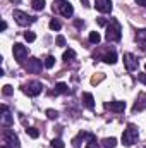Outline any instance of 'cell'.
Segmentation results:
<instances>
[{
    "instance_id": "obj_1",
    "label": "cell",
    "mask_w": 146,
    "mask_h": 148,
    "mask_svg": "<svg viewBox=\"0 0 146 148\" xmlns=\"http://www.w3.org/2000/svg\"><path fill=\"white\" fill-rule=\"evenodd\" d=\"M122 36V28L119 24V21L110 19L108 26H107V33H105V40L107 41H119Z\"/></svg>"
},
{
    "instance_id": "obj_2",
    "label": "cell",
    "mask_w": 146,
    "mask_h": 148,
    "mask_svg": "<svg viewBox=\"0 0 146 148\" xmlns=\"http://www.w3.org/2000/svg\"><path fill=\"white\" fill-rule=\"evenodd\" d=\"M138 136H139L138 127H136L134 124H127V127H126L124 133H122V143H124L126 147H131V145H134V143L138 141Z\"/></svg>"
},
{
    "instance_id": "obj_3",
    "label": "cell",
    "mask_w": 146,
    "mask_h": 148,
    "mask_svg": "<svg viewBox=\"0 0 146 148\" xmlns=\"http://www.w3.org/2000/svg\"><path fill=\"white\" fill-rule=\"evenodd\" d=\"M53 10H57L60 16H64V17H71L74 14V7L69 3V2H65V0H57V3L53 5Z\"/></svg>"
},
{
    "instance_id": "obj_4",
    "label": "cell",
    "mask_w": 146,
    "mask_h": 148,
    "mask_svg": "<svg viewBox=\"0 0 146 148\" xmlns=\"http://www.w3.org/2000/svg\"><path fill=\"white\" fill-rule=\"evenodd\" d=\"M14 19H16V23L19 24V26H29V24H33L35 21H36V17H31V16H28L26 12H23V10H14Z\"/></svg>"
},
{
    "instance_id": "obj_5",
    "label": "cell",
    "mask_w": 146,
    "mask_h": 148,
    "mask_svg": "<svg viewBox=\"0 0 146 148\" xmlns=\"http://www.w3.org/2000/svg\"><path fill=\"white\" fill-rule=\"evenodd\" d=\"M43 90V84L40 81H29L26 86H23V91L28 95V97H38Z\"/></svg>"
},
{
    "instance_id": "obj_6",
    "label": "cell",
    "mask_w": 146,
    "mask_h": 148,
    "mask_svg": "<svg viewBox=\"0 0 146 148\" xmlns=\"http://www.w3.org/2000/svg\"><path fill=\"white\" fill-rule=\"evenodd\" d=\"M41 66H45V64H41V60L36 57H29L28 62H24V69L31 74H38L41 71Z\"/></svg>"
},
{
    "instance_id": "obj_7",
    "label": "cell",
    "mask_w": 146,
    "mask_h": 148,
    "mask_svg": "<svg viewBox=\"0 0 146 148\" xmlns=\"http://www.w3.org/2000/svg\"><path fill=\"white\" fill-rule=\"evenodd\" d=\"M12 53H14V59H16L19 64H23L24 59L28 57V47H24V45H21V43H16L14 48H12Z\"/></svg>"
},
{
    "instance_id": "obj_8",
    "label": "cell",
    "mask_w": 146,
    "mask_h": 148,
    "mask_svg": "<svg viewBox=\"0 0 146 148\" xmlns=\"http://www.w3.org/2000/svg\"><path fill=\"white\" fill-rule=\"evenodd\" d=\"M2 140H3V143H5V145H9V147L19 148V138H17V134H16L14 131H3Z\"/></svg>"
},
{
    "instance_id": "obj_9",
    "label": "cell",
    "mask_w": 146,
    "mask_h": 148,
    "mask_svg": "<svg viewBox=\"0 0 146 148\" xmlns=\"http://www.w3.org/2000/svg\"><path fill=\"white\" fill-rule=\"evenodd\" d=\"M124 64H126V69H127L129 73L136 71V69H138V66H139L138 59H136L132 53H124Z\"/></svg>"
},
{
    "instance_id": "obj_10",
    "label": "cell",
    "mask_w": 146,
    "mask_h": 148,
    "mask_svg": "<svg viewBox=\"0 0 146 148\" xmlns=\"http://www.w3.org/2000/svg\"><path fill=\"white\" fill-rule=\"evenodd\" d=\"M12 115H10V112L7 109V105H2V126H5V127H10L12 126Z\"/></svg>"
},
{
    "instance_id": "obj_11",
    "label": "cell",
    "mask_w": 146,
    "mask_h": 148,
    "mask_svg": "<svg viewBox=\"0 0 146 148\" xmlns=\"http://www.w3.org/2000/svg\"><path fill=\"white\" fill-rule=\"evenodd\" d=\"M102 14H108L112 12V2L110 0H96V5H95Z\"/></svg>"
},
{
    "instance_id": "obj_12",
    "label": "cell",
    "mask_w": 146,
    "mask_h": 148,
    "mask_svg": "<svg viewBox=\"0 0 146 148\" xmlns=\"http://www.w3.org/2000/svg\"><path fill=\"white\" fill-rule=\"evenodd\" d=\"M105 107L110 109L112 112H124L126 110V102H110Z\"/></svg>"
},
{
    "instance_id": "obj_13",
    "label": "cell",
    "mask_w": 146,
    "mask_h": 148,
    "mask_svg": "<svg viewBox=\"0 0 146 148\" xmlns=\"http://www.w3.org/2000/svg\"><path fill=\"white\" fill-rule=\"evenodd\" d=\"M146 109V95L145 93H141L139 95V98H138V102L134 103V107H132V110L134 112H141Z\"/></svg>"
},
{
    "instance_id": "obj_14",
    "label": "cell",
    "mask_w": 146,
    "mask_h": 148,
    "mask_svg": "<svg viewBox=\"0 0 146 148\" xmlns=\"http://www.w3.org/2000/svg\"><path fill=\"white\" fill-rule=\"evenodd\" d=\"M136 41L141 45V50L146 52V29H139L136 33Z\"/></svg>"
},
{
    "instance_id": "obj_15",
    "label": "cell",
    "mask_w": 146,
    "mask_h": 148,
    "mask_svg": "<svg viewBox=\"0 0 146 148\" xmlns=\"http://www.w3.org/2000/svg\"><path fill=\"white\" fill-rule=\"evenodd\" d=\"M83 103H84L89 110H93V109H95V98H93V95H91V93H83Z\"/></svg>"
},
{
    "instance_id": "obj_16",
    "label": "cell",
    "mask_w": 146,
    "mask_h": 148,
    "mask_svg": "<svg viewBox=\"0 0 146 148\" xmlns=\"http://www.w3.org/2000/svg\"><path fill=\"white\" fill-rule=\"evenodd\" d=\"M67 91H69V86L65 83H57L55 90H53V95H62V93H67Z\"/></svg>"
},
{
    "instance_id": "obj_17",
    "label": "cell",
    "mask_w": 146,
    "mask_h": 148,
    "mask_svg": "<svg viewBox=\"0 0 146 148\" xmlns=\"http://www.w3.org/2000/svg\"><path fill=\"white\" fill-rule=\"evenodd\" d=\"M103 62H105V64H115V62H117V53H115V52L105 53V55H103Z\"/></svg>"
},
{
    "instance_id": "obj_18",
    "label": "cell",
    "mask_w": 146,
    "mask_h": 148,
    "mask_svg": "<svg viewBox=\"0 0 146 148\" xmlns=\"http://www.w3.org/2000/svg\"><path fill=\"white\" fill-rule=\"evenodd\" d=\"M86 136H88V133H83V131H81V133H79V134L72 140V145L76 148H81V141H84V138H86Z\"/></svg>"
},
{
    "instance_id": "obj_19",
    "label": "cell",
    "mask_w": 146,
    "mask_h": 148,
    "mask_svg": "<svg viewBox=\"0 0 146 148\" xmlns=\"http://www.w3.org/2000/svg\"><path fill=\"white\" fill-rule=\"evenodd\" d=\"M84 148H100L98 147V143H96V138H95L91 133H88V143H86V147Z\"/></svg>"
},
{
    "instance_id": "obj_20",
    "label": "cell",
    "mask_w": 146,
    "mask_h": 148,
    "mask_svg": "<svg viewBox=\"0 0 146 148\" xmlns=\"http://www.w3.org/2000/svg\"><path fill=\"white\" fill-rule=\"evenodd\" d=\"M62 59H64L65 62H69V60H72V59H76V52H74L72 48H69V50H65V52H64V55H62Z\"/></svg>"
},
{
    "instance_id": "obj_21",
    "label": "cell",
    "mask_w": 146,
    "mask_h": 148,
    "mask_svg": "<svg viewBox=\"0 0 146 148\" xmlns=\"http://www.w3.org/2000/svg\"><path fill=\"white\" fill-rule=\"evenodd\" d=\"M31 7L35 10H43L45 9V0H31Z\"/></svg>"
},
{
    "instance_id": "obj_22",
    "label": "cell",
    "mask_w": 146,
    "mask_h": 148,
    "mask_svg": "<svg viewBox=\"0 0 146 148\" xmlns=\"http://www.w3.org/2000/svg\"><path fill=\"white\" fill-rule=\"evenodd\" d=\"M43 64H45V67H46V69H52V67L55 66V57H53V55H48V57L45 59V62H43Z\"/></svg>"
},
{
    "instance_id": "obj_23",
    "label": "cell",
    "mask_w": 146,
    "mask_h": 148,
    "mask_svg": "<svg viewBox=\"0 0 146 148\" xmlns=\"http://www.w3.org/2000/svg\"><path fill=\"white\" fill-rule=\"evenodd\" d=\"M89 41H91V43H95V45H98V43L102 41V36H100L96 31H91V33H89Z\"/></svg>"
},
{
    "instance_id": "obj_24",
    "label": "cell",
    "mask_w": 146,
    "mask_h": 148,
    "mask_svg": "<svg viewBox=\"0 0 146 148\" xmlns=\"http://www.w3.org/2000/svg\"><path fill=\"white\" fill-rule=\"evenodd\" d=\"M115 145H117V140L115 138H105L103 140V147L105 148H113Z\"/></svg>"
},
{
    "instance_id": "obj_25",
    "label": "cell",
    "mask_w": 146,
    "mask_h": 148,
    "mask_svg": "<svg viewBox=\"0 0 146 148\" xmlns=\"http://www.w3.org/2000/svg\"><path fill=\"white\" fill-rule=\"evenodd\" d=\"M52 148H65V143L60 138H55V140H52Z\"/></svg>"
},
{
    "instance_id": "obj_26",
    "label": "cell",
    "mask_w": 146,
    "mask_h": 148,
    "mask_svg": "<svg viewBox=\"0 0 146 148\" xmlns=\"http://www.w3.org/2000/svg\"><path fill=\"white\" fill-rule=\"evenodd\" d=\"M60 28H62V24H60L57 19H52V21H50V29H53V31H59Z\"/></svg>"
},
{
    "instance_id": "obj_27",
    "label": "cell",
    "mask_w": 146,
    "mask_h": 148,
    "mask_svg": "<svg viewBox=\"0 0 146 148\" xmlns=\"http://www.w3.org/2000/svg\"><path fill=\"white\" fill-rule=\"evenodd\" d=\"M24 40H26L28 43H31V41L36 40V35H35L33 31H26V33H24Z\"/></svg>"
},
{
    "instance_id": "obj_28",
    "label": "cell",
    "mask_w": 146,
    "mask_h": 148,
    "mask_svg": "<svg viewBox=\"0 0 146 148\" xmlns=\"http://www.w3.org/2000/svg\"><path fill=\"white\" fill-rule=\"evenodd\" d=\"M26 133H28L31 138H38V136H40V131H38L36 127H28V129H26Z\"/></svg>"
},
{
    "instance_id": "obj_29",
    "label": "cell",
    "mask_w": 146,
    "mask_h": 148,
    "mask_svg": "<svg viewBox=\"0 0 146 148\" xmlns=\"http://www.w3.org/2000/svg\"><path fill=\"white\" fill-rule=\"evenodd\" d=\"M2 93H3L5 97H10V95L14 93V90H12V86H10V84H5V86L2 88Z\"/></svg>"
},
{
    "instance_id": "obj_30",
    "label": "cell",
    "mask_w": 146,
    "mask_h": 148,
    "mask_svg": "<svg viewBox=\"0 0 146 148\" xmlns=\"http://www.w3.org/2000/svg\"><path fill=\"white\" fill-rule=\"evenodd\" d=\"M46 117H48V119H57V117H59V112L53 110V109H48V110H46Z\"/></svg>"
},
{
    "instance_id": "obj_31",
    "label": "cell",
    "mask_w": 146,
    "mask_h": 148,
    "mask_svg": "<svg viewBox=\"0 0 146 148\" xmlns=\"http://www.w3.org/2000/svg\"><path fill=\"white\" fill-rule=\"evenodd\" d=\"M57 45H59V47H65V38L62 36V35L57 36Z\"/></svg>"
},
{
    "instance_id": "obj_32",
    "label": "cell",
    "mask_w": 146,
    "mask_h": 148,
    "mask_svg": "<svg viewBox=\"0 0 146 148\" xmlns=\"http://www.w3.org/2000/svg\"><path fill=\"white\" fill-rule=\"evenodd\" d=\"M96 23H98L100 26H108V21H107L105 17H98V19H96Z\"/></svg>"
},
{
    "instance_id": "obj_33",
    "label": "cell",
    "mask_w": 146,
    "mask_h": 148,
    "mask_svg": "<svg viewBox=\"0 0 146 148\" xmlns=\"http://www.w3.org/2000/svg\"><path fill=\"white\" fill-rule=\"evenodd\" d=\"M138 79L143 83V84H146V73H141V74H138Z\"/></svg>"
},
{
    "instance_id": "obj_34",
    "label": "cell",
    "mask_w": 146,
    "mask_h": 148,
    "mask_svg": "<svg viewBox=\"0 0 146 148\" xmlns=\"http://www.w3.org/2000/svg\"><path fill=\"white\" fill-rule=\"evenodd\" d=\"M0 29H2V31H5V29H7V23H5V21H2V24H0Z\"/></svg>"
},
{
    "instance_id": "obj_35",
    "label": "cell",
    "mask_w": 146,
    "mask_h": 148,
    "mask_svg": "<svg viewBox=\"0 0 146 148\" xmlns=\"http://www.w3.org/2000/svg\"><path fill=\"white\" fill-rule=\"evenodd\" d=\"M138 2V5H141V7H146V0H136Z\"/></svg>"
},
{
    "instance_id": "obj_36",
    "label": "cell",
    "mask_w": 146,
    "mask_h": 148,
    "mask_svg": "<svg viewBox=\"0 0 146 148\" xmlns=\"http://www.w3.org/2000/svg\"><path fill=\"white\" fill-rule=\"evenodd\" d=\"M83 26H84L83 21H76V28H83Z\"/></svg>"
},
{
    "instance_id": "obj_37",
    "label": "cell",
    "mask_w": 146,
    "mask_h": 148,
    "mask_svg": "<svg viewBox=\"0 0 146 148\" xmlns=\"http://www.w3.org/2000/svg\"><path fill=\"white\" fill-rule=\"evenodd\" d=\"M81 3H83L84 7H89V0H81Z\"/></svg>"
},
{
    "instance_id": "obj_38",
    "label": "cell",
    "mask_w": 146,
    "mask_h": 148,
    "mask_svg": "<svg viewBox=\"0 0 146 148\" xmlns=\"http://www.w3.org/2000/svg\"><path fill=\"white\" fill-rule=\"evenodd\" d=\"M10 2H16V3H19V2H21V0H10Z\"/></svg>"
},
{
    "instance_id": "obj_39",
    "label": "cell",
    "mask_w": 146,
    "mask_h": 148,
    "mask_svg": "<svg viewBox=\"0 0 146 148\" xmlns=\"http://www.w3.org/2000/svg\"><path fill=\"white\" fill-rule=\"evenodd\" d=\"M2 148H12V147H9V145H3V147H2Z\"/></svg>"
},
{
    "instance_id": "obj_40",
    "label": "cell",
    "mask_w": 146,
    "mask_h": 148,
    "mask_svg": "<svg viewBox=\"0 0 146 148\" xmlns=\"http://www.w3.org/2000/svg\"><path fill=\"white\" fill-rule=\"evenodd\" d=\"M145 69H146V64H145Z\"/></svg>"
}]
</instances>
